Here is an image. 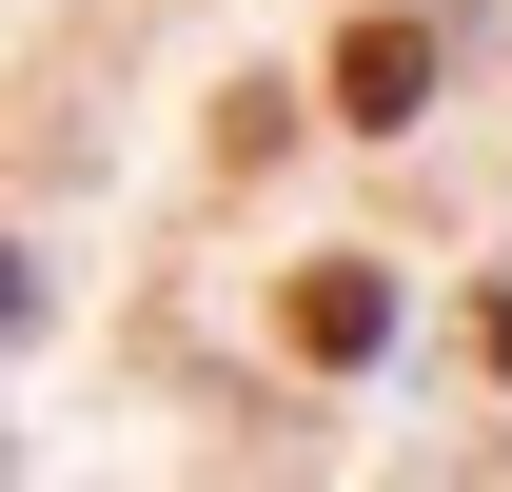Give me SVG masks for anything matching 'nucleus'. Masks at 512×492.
<instances>
[{
  "instance_id": "nucleus-1",
  "label": "nucleus",
  "mask_w": 512,
  "mask_h": 492,
  "mask_svg": "<svg viewBox=\"0 0 512 492\" xmlns=\"http://www.w3.org/2000/svg\"><path fill=\"white\" fill-rule=\"evenodd\" d=\"M375 335H394V276H375V256H296V355H316V374H355Z\"/></svg>"
},
{
  "instance_id": "nucleus-2",
  "label": "nucleus",
  "mask_w": 512,
  "mask_h": 492,
  "mask_svg": "<svg viewBox=\"0 0 512 492\" xmlns=\"http://www.w3.org/2000/svg\"><path fill=\"white\" fill-rule=\"evenodd\" d=\"M414 99H434V40H414V20H355V40H335V119L414 138Z\"/></svg>"
},
{
  "instance_id": "nucleus-3",
  "label": "nucleus",
  "mask_w": 512,
  "mask_h": 492,
  "mask_svg": "<svg viewBox=\"0 0 512 492\" xmlns=\"http://www.w3.org/2000/svg\"><path fill=\"white\" fill-rule=\"evenodd\" d=\"M473 374H512V276H493V296H473Z\"/></svg>"
}]
</instances>
